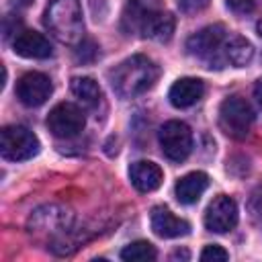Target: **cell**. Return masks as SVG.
Here are the masks:
<instances>
[{
    "mask_svg": "<svg viewBox=\"0 0 262 262\" xmlns=\"http://www.w3.org/2000/svg\"><path fill=\"white\" fill-rule=\"evenodd\" d=\"M160 139V147L164 151V156L172 162H182L188 158L190 149H192V133L190 127L182 121H168L160 127L158 133Z\"/></svg>",
    "mask_w": 262,
    "mask_h": 262,
    "instance_id": "5b68a950",
    "label": "cell"
},
{
    "mask_svg": "<svg viewBox=\"0 0 262 262\" xmlns=\"http://www.w3.org/2000/svg\"><path fill=\"white\" fill-rule=\"evenodd\" d=\"M225 37H227V33L221 25H211V27H205L199 33L190 35L186 41V49L190 55L213 61V57H217L221 53V45H223Z\"/></svg>",
    "mask_w": 262,
    "mask_h": 262,
    "instance_id": "ba28073f",
    "label": "cell"
},
{
    "mask_svg": "<svg viewBox=\"0 0 262 262\" xmlns=\"http://www.w3.org/2000/svg\"><path fill=\"white\" fill-rule=\"evenodd\" d=\"M256 33H258V35L262 37V18H260V20L256 23Z\"/></svg>",
    "mask_w": 262,
    "mask_h": 262,
    "instance_id": "4316f807",
    "label": "cell"
},
{
    "mask_svg": "<svg viewBox=\"0 0 262 262\" xmlns=\"http://www.w3.org/2000/svg\"><path fill=\"white\" fill-rule=\"evenodd\" d=\"M207 186H209V176L205 172H188L186 176H182L176 182L174 192H176L178 203L192 205V203H196L203 196V192L207 190Z\"/></svg>",
    "mask_w": 262,
    "mask_h": 262,
    "instance_id": "e0dca14e",
    "label": "cell"
},
{
    "mask_svg": "<svg viewBox=\"0 0 262 262\" xmlns=\"http://www.w3.org/2000/svg\"><path fill=\"white\" fill-rule=\"evenodd\" d=\"M209 4V0H178V6L184 12H199Z\"/></svg>",
    "mask_w": 262,
    "mask_h": 262,
    "instance_id": "603a6c76",
    "label": "cell"
},
{
    "mask_svg": "<svg viewBox=\"0 0 262 262\" xmlns=\"http://www.w3.org/2000/svg\"><path fill=\"white\" fill-rule=\"evenodd\" d=\"M156 248L145 242V239H137L129 246H125L121 250V258L127 262H145V260H156Z\"/></svg>",
    "mask_w": 262,
    "mask_h": 262,
    "instance_id": "ffe728a7",
    "label": "cell"
},
{
    "mask_svg": "<svg viewBox=\"0 0 262 262\" xmlns=\"http://www.w3.org/2000/svg\"><path fill=\"white\" fill-rule=\"evenodd\" d=\"M12 49L16 55L27 59H47L53 53L49 39L37 31H18L12 41Z\"/></svg>",
    "mask_w": 262,
    "mask_h": 262,
    "instance_id": "30bf717a",
    "label": "cell"
},
{
    "mask_svg": "<svg viewBox=\"0 0 262 262\" xmlns=\"http://www.w3.org/2000/svg\"><path fill=\"white\" fill-rule=\"evenodd\" d=\"M205 94V84L199 78H180L172 84L168 98L176 108H188L199 102Z\"/></svg>",
    "mask_w": 262,
    "mask_h": 262,
    "instance_id": "4fadbf2b",
    "label": "cell"
},
{
    "mask_svg": "<svg viewBox=\"0 0 262 262\" xmlns=\"http://www.w3.org/2000/svg\"><path fill=\"white\" fill-rule=\"evenodd\" d=\"M225 2H227L229 10H233L235 14H246V12H250V10L254 8V4H256V0H225Z\"/></svg>",
    "mask_w": 262,
    "mask_h": 262,
    "instance_id": "7402d4cb",
    "label": "cell"
},
{
    "mask_svg": "<svg viewBox=\"0 0 262 262\" xmlns=\"http://www.w3.org/2000/svg\"><path fill=\"white\" fill-rule=\"evenodd\" d=\"M0 154L8 162H25L39 154L37 135L23 125H8L0 133Z\"/></svg>",
    "mask_w": 262,
    "mask_h": 262,
    "instance_id": "3957f363",
    "label": "cell"
},
{
    "mask_svg": "<svg viewBox=\"0 0 262 262\" xmlns=\"http://www.w3.org/2000/svg\"><path fill=\"white\" fill-rule=\"evenodd\" d=\"M162 0H129L123 12V29L127 33H139L147 14L162 10Z\"/></svg>",
    "mask_w": 262,
    "mask_h": 262,
    "instance_id": "ac0fdd59",
    "label": "cell"
},
{
    "mask_svg": "<svg viewBox=\"0 0 262 262\" xmlns=\"http://www.w3.org/2000/svg\"><path fill=\"white\" fill-rule=\"evenodd\" d=\"M31 231L35 233H59L63 229L70 227V213L59 209V207H43V209H37L31 217Z\"/></svg>",
    "mask_w": 262,
    "mask_h": 262,
    "instance_id": "8fae6325",
    "label": "cell"
},
{
    "mask_svg": "<svg viewBox=\"0 0 262 262\" xmlns=\"http://www.w3.org/2000/svg\"><path fill=\"white\" fill-rule=\"evenodd\" d=\"M12 2H14L16 6H31L35 0H12Z\"/></svg>",
    "mask_w": 262,
    "mask_h": 262,
    "instance_id": "484cf974",
    "label": "cell"
},
{
    "mask_svg": "<svg viewBox=\"0 0 262 262\" xmlns=\"http://www.w3.org/2000/svg\"><path fill=\"white\" fill-rule=\"evenodd\" d=\"M250 211L254 217H262V188H258L250 199Z\"/></svg>",
    "mask_w": 262,
    "mask_h": 262,
    "instance_id": "cb8c5ba5",
    "label": "cell"
},
{
    "mask_svg": "<svg viewBox=\"0 0 262 262\" xmlns=\"http://www.w3.org/2000/svg\"><path fill=\"white\" fill-rule=\"evenodd\" d=\"M219 55H221V63H231L235 68H244L252 61L254 47L248 39H244L239 35H229V37H225Z\"/></svg>",
    "mask_w": 262,
    "mask_h": 262,
    "instance_id": "2e32d148",
    "label": "cell"
},
{
    "mask_svg": "<svg viewBox=\"0 0 262 262\" xmlns=\"http://www.w3.org/2000/svg\"><path fill=\"white\" fill-rule=\"evenodd\" d=\"M160 76V68L145 55H131L111 70V86L121 98H135L147 92Z\"/></svg>",
    "mask_w": 262,
    "mask_h": 262,
    "instance_id": "6da1fadb",
    "label": "cell"
},
{
    "mask_svg": "<svg viewBox=\"0 0 262 262\" xmlns=\"http://www.w3.org/2000/svg\"><path fill=\"white\" fill-rule=\"evenodd\" d=\"M129 178L131 184L139 190V192H151L162 184V168L149 160H139L135 164H131L129 168Z\"/></svg>",
    "mask_w": 262,
    "mask_h": 262,
    "instance_id": "5bb4252c",
    "label": "cell"
},
{
    "mask_svg": "<svg viewBox=\"0 0 262 262\" xmlns=\"http://www.w3.org/2000/svg\"><path fill=\"white\" fill-rule=\"evenodd\" d=\"M51 80L41 72H27L16 82V96L25 106H41L51 96Z\"/></svg>",
    "mask_w": 262,
    "mask_h": 262,
    "instance_id": "9c48e42d",
    "label": "cell"
},
{
    "mask_svg": "<svg viewBox=\"0 0 262 262\" xmlns=\"http://www.w3.org/2000/svg\"><path fill=\"white\" fill-rule=\"evenodd\" d=\"M84 125H86L84 113L74 102H59L47 115V129L59 139L76 137L84 129Z\"/></svg>",
    "mask_w": 262,
    "mask_h": 262,
    "instance_id": "8992f818",
    "label": "cell"
},
{
    "mask_svg": "<svg viewBox=\"0 0 262 262\" xmlns=\"http://www.w3.org/2000/svg\"><path fill=\"white\" fill-rule=\"evenodd\" d=\"M180 256H182V258H188V254H186V252H182V254H180V252H176V254H174V258H180Z\"/></svg>",
    "mask_w": 262,
    "mask_h": 262,
    "instance_id": "83f0119b",
    "label": "cell"
},
{
    "mask_svg": "<svg viewBox=\"0 0 262 262\" xmlns=\"http://www.w3.org/2000/svg\"><path fill=\"white\" fill-rule=\"evenodd\" d=\"M227 258H229V254H227L221 246H217V244L205 246V250L201 252V260H203V262H223V260H227Z\"/></svg>",
    "mask_w": 262,
    "mask_h": 262,
    "instance_id": "44dd1931",
    "label": "cell"
},
{
    "mask_svg": "<svg viewBox=\"0 0 262 262\" xmlns=\"http://www.w3.org/2000/svg\"><path fill=\"white\" fill-rule=\"evenodd\" d=\"M254 96H256V100H258V104L262 106V78L256 82V86H254Z\"/></svg>",
    "mask_w": 262,
    "mask_h": 262,
    "instance_id": "d4e9b609",
    "label": "cell"
},
{
    "mask_svg": "<svg viewBox=\"0 0 262 262\" xmlns=\"http://www.w3.org/2000/svg\"><path fill=\"white\" fill-rule=\"evenodd\" d=\"M254 123L252 106L242 96H229L219 106V127L225 135L233 139L248 137Z\"/></svg>",
    "mask_w": 262,
    "mask_h": 262,
    "instance_id": "277c9868",
    "label": "cell"
},
{
    "mask_svg": "<svg viewBox=\"0 0 262 262\" xmlns=\"http://www.w3.org/2000/svg\"><path fill=\"white\" fill-rule=\"evenodd\" d=\"M237 225V205L231 196H215L205 211V227L215 233H227Z\"/></svg>",
    "mask_w": 262,
    "mask_h": 262,
    "instance_id": "52a82bcc",
    "label": "cell"
},
{
    "mask_svg": "<svg viewBox=\"0 0 262 262\" xmlns=\"http://www.w3.org/2000/svg\"><path fill=\"white\" fill-rule=\"evenodd\" d=\"M149 221H151L154 233L160 237H166V239L168 237H180V235H186L190 231V225L184 219L176 217L168 207H162V205L151 209Z\"/></svg>",
    "mask_w": 262,
    "mask_h": 262,
    "instance_id": "7c38bea8",
    "label": "cell"
},
{
    "mask_svg": "<svg viewBox=\"0 0 262 262\" xmlns=\"http://www.w3.org/2000/svg\"><path fill=\"white\" fill-rule=\"evenodd\" d=\"M72 92L76 98H80L84 104H96L100 100V86L96 84V80L88 78V76H78L72 80Z\"/></svg>",
    "mask_w": 262,
    "mask_h": 262,
    "instance_id": "d6986e66",
    "label": "cell"
},
{
    "mask_svg": "<svg viewBox=\"0 0 262 262\" xmlns=\"http://www.w3.org/2000/svg\"><path fill=\"white\" fill-rule=\"evenodd\" d=\"M174 27H176V20L170 12L166 10H156L151 14L145 16V20L141 23V29L139 33L147 39H154V41H170L172 39V33H174Z\"/></svg>",
    "mask_w": 262,
    "mask_h": 262,
    "instance_id": "9a60e30c",
    "label": "cell"
},
{
    "mask_svg": "<svg viewBox=\"0 0 262 262\" xmlns=\"http://www.w3.org/2000/svg\"><path fill=\"white\" fill-rule=\"evenodd\" d=\"M45 27L57 41L66 45L80 43L84 37L80 0H51L45 10Z\"/></svg>",
    "mask_w": 262,
    "mask_h": 262,
    "instance_id": "7a4b0ae2",
    "label": "cell"
}]
</instances>
